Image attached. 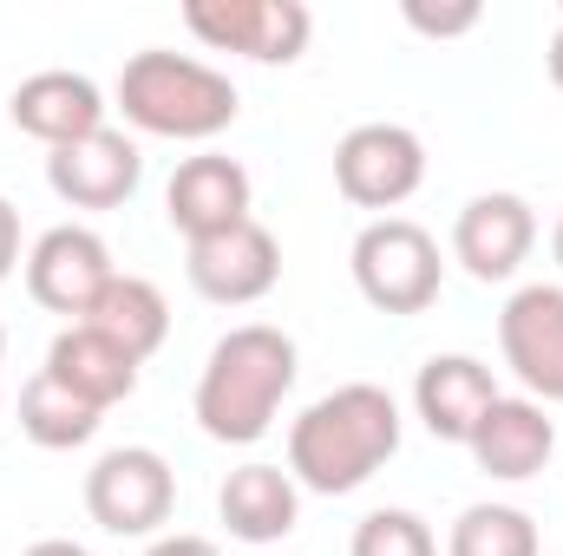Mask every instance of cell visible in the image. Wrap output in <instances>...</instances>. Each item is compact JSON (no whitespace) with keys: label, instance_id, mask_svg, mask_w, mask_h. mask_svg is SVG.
Here are the masks:
<instances>
[{"label":"cell","instance_id":"cell-1","mask_svg":"<svg viewBox=\"0 0 563 556\" xmlns=\"http://www.w3.org/2000/svg\"><path fill=\"white\" fill-rule=\"evenodd\" d=\"M394 452H400V400L374 380H347L321 393L288 425V478L321 498L361 491Z\"/></svg>","mask_w":563,"mask_h":556},{"label":"cell","instance_id":"cell-2","mask_svg":"<svg viewBox=\"0 0 563 556\" xmlns=\"http://www.w3.org/2000/svg\"><path fill=\"white\" fill-rule=\"evenodd\" d=\"M295 374H301V354L282 327H269V321L230 327L197 374V425L217 445H256L276 425Z\"/></svg>","mask_w":563,"mask_h":556},{"label":"cell","instance_id":"cell-3","mask_svg":"<svg viewBox=\"0 0 563 556\" xmlns=\"http://www.w3.org/2000/svg\"><path fill=\"white\" fill-rule=\"evenodd\" d=\"M119 112L151 138L197 144L230 132L243 99H236L230 73H217V66H203L190 53H170V46H144L119 73Z\"/></svg>","mask_w":563,"mask_h":556},{"label":"cell","instance_id":"cell-4","mask_svg":"<svg viewBox=\"0 0 563 556\" xmlns=\"http://www.w3.org/2000/svg\"><path fill=\"white\" fill-rule=\"evenodd\" d=\"M354 288L367 308L380 314H426L439 301V281H445V263H439V243L432 230H420L413 216H374L361 236H354Z\"/></svg>","mask_w":563,"mask_h":556},{"label":"cell","instance_id":"cell-5","mask_svg":"<svg viewBox=\"0 0 563 556\" xmlns=\"http://www.w3.org/2000/svg\"><path fill=\"white\" fill-rule=\"evenodd\" d=\"M86 511L112 537H157L177 511V471L151 445H112L86 471Z\"/></svg>","mask_w":563,"mask_h":556},{"label":"cell","instance_id":"cell-6","mask_svg":"<svg viewBox=\"0 0 563 556\" xmlns=\"http://www.w3.org/2000/svg\"><path fill=\"white\" fill-rule=\"evenodd\" d=\"M184 26L210 53H243L263 66H288L308 53L314 13L301 0H184Z\"/></svg>","mask_w":563,"mask_h":556},{"label":"cell","instance_id":"cell-7","mask_svg":"<svg viewBox=\"0 0 563 556\" xmlns=\"http://www.w3.org/2000/svg\"><path fill=\"white\" fill-rule=\"evenodd\" d=\"M426 184V144L407 125H354L334 144V190L361 210H400L413 190Z\"/></svg>","mask_w":563,"mask_h":556},{"label":"cell","instance_id":"cell-8","mask_svg":"<svg viewBox=\"0 0 563 556\" xmlns=\"http://www.w3.org/2000/svg\"><path fill=\"white\" fill-rule=\"evenodd\" d=\"M498 347H505V367L518 374V387L538 407H563V288L558 281H531V288H518L505 301Z\"/></svg>","mask_w":563,"mask_h":556},{"label":"cell","instance_id":"cell-9","mask_svg":"<svg viewBox=\"0 0 563 556\" xmlns=\"http://www.w3.org/2000/svg\"><path fill=\"white\" fill-rule=\"evenodd\" d=\"M112 269V249L99 230L86 223H59L46 230L33 249H26V294L46 308V314H66V321H86V308L106 294Z\"/></svg>","mask_w":563,"mask_h":556},{"label":"cell","instance_id":"cell-10","mask_svg":"<svg viewBox=\"0 0 563 556\" xmlns=\"http://www.w3.org/2000/svg\"><path fill=\"white\" fill-rule=\"evenodd\" d=\"M184 276H190V288L203 301H217V308H250V301H263L282 281V243L250 216V223H236L223 236L190 243Z\"/></svg>","mask_w":563,"mask_h":556},{"label":"cell","instance_id":"cell-11","mask_svg":"<svg viewBox=\"0 0 563 556\" xmlns=\"http://www.w3.org/2000/svg\"><path fill=\"white\" fill-rule=\"evenodd\" d=\"M164 216L184 243H203V236H223L236 223H250V170L223 151H197L170 170V190H164Z\"/></svg>","mask_w":563,"mask_h":556},{"label":"cell","instance_id":"cell-12","mask_svg":"<svg viewBox=\"0 0 563 556\" xmlns=\"http://www.w3.org/2000/svg\"><path fill=\"white\" fill-rule=\"evenodd\" d=\"M538 243V216L518 190H485L459 210L452 223V256L465 263L472 281H511Z\"/></svg>","mask_w":563,"mask_h":556},{"label":"cell","instance_id":"cell-13","mask_svg":"<svg viewBox=\"0 0 563 556\" xmlns=\"http://www.w3.org/2000/svg\"><path fill=\"white\" fill-rule=\"evenodd\" d=\"M139 177H144L139 144L125 132H112V125L92 132V138H73L59 151H46V184L73 210H119L139 190Z\"/></svg>","mask_w":563,"mask_h":556},{"label":"cell","instance_id":"cell-14","mask_svg":"<svg viewBox=\"0 0 563 556\" xmlns=\"http://www.w3.org/2000/svg\"><path fill=\"white\" fill-rule=\"evenodd\" d=\"M7 112H13V125L26 138H40L46 151L106 132V92L86 73H66V66H46V73L20 79L13 99H7Z\"/></svg>","mask_w":563,"mask_h":556},{"label":"cell","instance_id":"cell-15","mask_svg":"<svg viewBox=\"0 0 563 556\" xmlns=\"http://www.w3.org/2000/svg\"><path fill=\"white\" fill-rule=\"evenodd\" d=\"M492 407H498V380L472 354H432L420 367V380H413V413L445 445H472L478 419L492 413Z\"/></svg>","mask_w":563,"mask_h":556},{"label":"cell","instance_id":"cell-16","mask_svg":"<svg viewBox=\"0 0 563 556\" xmlns=\"http://www.w3.org/2000/svg\"><path fill=\"white\" fill-rule=\"evenodd\" d=\"M465 452L478 458L485 478H505V485L538 478L551 465V452H558V419L544 413L538 400H505L498 393V407L478 419V432H472Z\"/></svg>","mask_w":563,"mask_h":556},{"label":"cell","instance_id":"cell-17","mask_svg":"<svg viewBox=\"0 0 563 556\" xmlns=\"http://www.w3.org/2000/svg\"><path fill=\"white\" fill-rule=\"evenodd\" d=\"M46 374H53L66 393H79L86 407H99V413H112L119 400L139 393V360H132L119 341H106L99 327H86V321H73L66 334H53Z\"/></svg>","mask_w":563,"mask_h":556},{"label":"cell","instance_id":"cell-18","mask_svg":"<svg viewBox=\"0 0 563 556\" xmlns=\"http://www.w3.org/2000/svg\"><path fill=\"white\" fill-rule=\"evenodd\" d=\"M217 511H223L236 544H282L301 518V485L282 465H243V471L223 478Z\"/></svg>","mask_w":563,"mask_h":556},{"label":"cell","instance_id":"cell-19","mask_svg":"<svg viewBox=\"0 0 563 556\" xmlns=\"http://www.w3.org/2000/svg\"><path fill=\"white\" fill-rule=\"evenodd\" d=\"M86 327H99L106 341H119V347H125V354L144 367V360L164 347V334H170V308H164L157 281L112 276V281H106V294L86 308Z\"/></svg>","mask_w":563,"mask_h":556},{"label":"cell","instance_id":"cell-20","mask_svg":"<svg viewBox=\"0 0 563 556\" xmlns=\"http://www.w3.org/2000/svg\"><path fill=\"white\" fill-rule=\"evenodd\" d=\"M99 407H86L79 393H66L46 367L20 387V432L40 445V452H73V445H86L92 432H99Z\"/></svg>","mask_w":563,"mask_h":556},{"label":"cell","instance_id":"cell-21","mask_svg":"<svg viewBox=\"0 0 563 556\" xmlns=\"http://www.w3.org/2000/svg\"><path fill=\"white\" fill-rule=\"evenodd\" d=\"M445 556H538V524L518 504H472L459 511Z\"/></svg>","mask_w":563,"mask_h":556},{"label":"cell","instance_id":"cell-22","mask_svg":"<svg viewBox=\"0 0 563 556\" xmlns=\"http://www.w3.org/2000/svg\"><path fill=\"white\" fill-rule=\"evenodd\" d=\"M347 556H439V537L420 511H367L354 524Z\"/></svg>","mask_w":563,"mask_h":556},{"label":"cell","instance_id":"cell-23","mask_svg":"<svg viewBox=\"0 0 563 556\" xmlns=\"http://www.w3.org/2000/svg\"><path fill=\"white\" fill-rule=\"evenodd\" d=\"M485 20V7L478 0H452V7H432V0H407V26L426 33V40H459V33H472Z\"/></svg>","mask_w":563,"mask_h":556},{"label":"cell","instance_id":"cell-24","mask_svg":"<svg viewBox=\"0 0 563 556\" xmlns=\"http://www.w3.org/2000/svg\"><path fill=\"white\" fill-rule=\"evenodd\" d=\"M13 263H20V210L0 197V281L13 276Z\"/></svg>","mask_w":563,"mask_h":556},{"label":"cell","instance_id":"cell-25","mask_svg":"<svg viewBox=\"0 0 563 556\" xmlns=\"http://www.w3.org/2000/svg\"><path fill=\"white\" fill-rule=\"evenodd\" d=\"M144 556H223V551H217L210 537H190V531H170V537H157V544H151Z\"/></svg>","mask_w":563,"mask_h":556},{"label":"cell","instance_id":"cell-26","mask_svg":"<svg viewBox=\"0 0 563 556\" xmlns=\"http://www.w3.org/2000/svg\"><path fill=\"white\" fill-rule=\"evenodd\" d=\"M20 556H92L86 544H73V537H40V544H26Z\"/></svg>","mask_w":563,"mask_h":556},{"label":"cell","instance_id":"cell-27","mask_svg":"<svg viewBox=\"0 0 563 556\" xmlns=\"http://www.w3.org/2000/svg\"><path fill=\"white\" fill-rule=\"evenodd\" d=\"M544 66H551V86L563 92V13H558V33H551V53H544Z\"/></svg>","mask_w":563,"mask_h":556},{"label":"cell","instance_id":"cell-28","mask_svg":"<svg viewBox=\"0 0 563 556\" xmlns=\"http://www.w3.org/2000/svg\"><path fill=\"white\" fill-rule=\"evenodd\" d=\"M551 256H558V269H563V216H558V230H551Z\"/></svg>","mask_w":563,"mask_h":556},{"label":"cell","instance_id":"cell-29","mask_svg":"<svg viewBox=\"0 0 563 556\" xmlns=\"http://www.w3.org/2000/svg\"><path fill=\"white\" fill-rule=\"evenodd\" d=\"M0 354H7V327H0Z\"/></svg>","mask_w":563,"mask_h":556}]
</instances>
